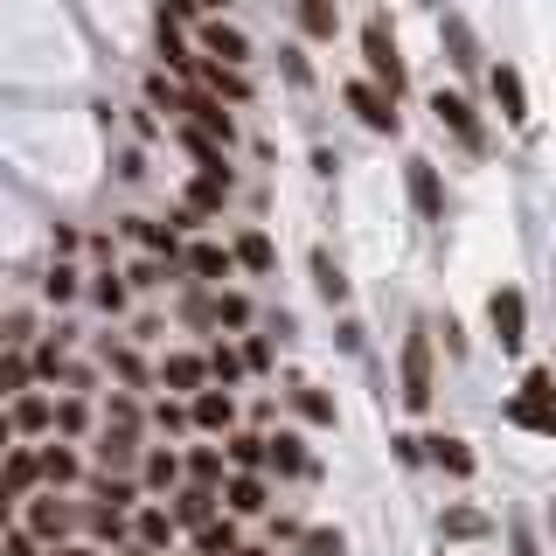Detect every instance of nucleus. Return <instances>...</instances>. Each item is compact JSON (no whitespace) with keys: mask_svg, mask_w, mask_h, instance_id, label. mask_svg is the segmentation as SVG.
Returning <instances> with one entry per match:
<instances>
[{"mask_svg":"<svg viewBox=\"0 0 556 556\" xmlns=\"http://www.w3.org/2000/svg\"><path fill=\"white\" fill-rule=\"evenodd\" d=\"M209 84H216V91H223V98H244V77H237V70H223V63H216V70H209Z\"/></svg>","mask_w":556,"mask_h":556,"instance_id":"obj_34","label":"nucleus"},{"mask_svg":"<svg viewBox=\"0 0 556 556\" xmlns=\"http://www.w3.org/2000/svg\"><path fill=\"white\" fill-rule=\"evenodd\" d=\"M237 258H244L251 272H272V244H265V237H244V244H237Z\"/></svg>","mask_w":556,"mask_h":556,"instance_id":"obj_27","label":"nucleus"},{"mask_svg":"<svg viewBox=\"0 0 556 556\" xmlns=\"http://www.w3.org/2000/svg\"><path fill=\"white\" fill-rule=\"evenodd\" d=\"M508 417L529 424V431H543V438H556V383H550V369H529V383H522V397L508 404Z\"/></svg>","mask_w":556,"mask_h":556,"instance_id":"obj_1","label":"nucleus"},{"mask_svg":"<svg viewBox=\"0 0 556 556\" xmlns=\"http://www.w3.org/2000/svg\"><path fill=\"white\" fill-rule=\"evenodd\" d=\"M202 556H237V529L230 522H209L202 529Z\"/></svg>","mask_w":556,"mask_h":556,"instance_id":"obj_23","label":"nucleus"},{"mask_svg":"<svg viewBox=\"0 0 556 556\" xmlns=\"http://www.w3.org/2000/svg\"><path fill=\"white\" fill-rule=\"evenodd\" d=\"M188 112H195V126H202V139H223V146H230V112H223L216 98H188Z\"/></svg>","mask_w":556,"mask_h":556,"instance_id":"obj_11","label":"nucleus"},{"mask_svg":"<svg viewBox=\"0 0 556 556\" xmlns=\"http://www.w3.org/2000/svg\"><path fill=\"white\" fill-rule=\"evenodd\" d=\"M209 369H216V376H223V383H237V369H244V362H237V355H230V348H216V362H209Z\"/></svg>","mask_w":556,"mask_h":556,"instance_id":"obj_39","label":"nucleus"},{"mask_svg":"<svg viewBox=\"0 0 556 556\" xmlns=\"http://www.w3.org/2000/svg\"><path fill=\"white\" fill-rule=\"evenodd\" d=\"M306 550H313V556H341L348 543H341V529H313V536H306Z\"/></svg>","mask_w":556,"mask_h":556,"instance_id":"obj_31","label":"nucleus"},{"mask_svg":"<svg viewBox=\"0 0 556 556\" xmlns=\"http://www.w3.org/2000/svg\"><path fill=\"white\" fill-rule=\"evenodd\" d=\"M550 529H556V501H550Z\"/></svg>","mask_w":556,"mask_h":556,"instance_id":"obj_44","label":"nucleus"},{"mask_svg":"<svg viewBox=\"0 0 556 556\" xmlns=\"http://www.w3.org/2000/svg\"><path fill=\"white\" fill-rule=\"evenodd\" d=\"M202 42H209V56H223V63H244V56H251V42H244L237 28H223V21H209Z\"/></svg>","mask_w":556,"mask_h":556,"instance_id":"obj_10","label":"nucleus"},{"mask_svg":"<svg viewBox=\"0 0 556 556\" xmlns=\"http://www.w3.org/2000/svg\"><path fill=\"white\" fill-rule=\"evenodd\" d=\"M230 459H237V466H258V459H265V438H237Z\"/></svg>","mask_w":556,"mask_h":556,"instance_id":"obj_36","label":"nucleus"},{"mask_svg":"<svg viewBox=\"0 0 556 556\" xmlns=\"http://www.w3.org/2000/svg\"><path fill=\"white\" fill-rule=\"evenodd\" d=\"M174 522H188V529H209V494L195 487V494H181L174 501Z\"/></svg>","mask_w":556,"mask_h":556,"instance_id":"obj_20","label":"nucleus"},{"mask_svg":"<svg viewBox=\"0 0 556 556\" xmlns=\"http://www.w3.org/2000/svg\"><path fill=\"white\" fill-rule=\"evenodd\" d=\"M21 376H28L21 362H0V397H14V390H21Z\"/></svg>","mask_w":556,"mask_h":556,"instance_id":"obj_40","label":"nucleus"},{"mask_svg":"<svg viewBox=\"0 0 556 556\" xmlns=\"http://www.w3.org/2000/svg\"><path fill=\"white\" fill-rule=\"evenodd\" d=\"M70 292H77V272L56 265V272H49V299H70Z\"/></svg>","mask_w":556,"mask_h":556,"instance_id":"obj_38","label":"nucleus"},{"mask_svg":"<svg viewBox=\"0 0 556 556\" xmlns=\"http://www.w3.org/2000/svg\"><path fill=\"white\" fill-rule=\"evenodd\" d=\"M445 42H452V63H459V70L480 63V42H473V28H466L459 14H445Z\"/></svg>","mask_w":556,"mask_h":556,"instance_id":"obj_12","label":"nucleus"},{"mask_svg":"<svg viewBox=\"0 0 556 556\" xmlns=\"http://www.w3.org/2000/svg\"><path fill=\"white\" fill-rule=\"evenodd\" d=\"M515 556H536V536H529L522 522H515Z\"/></svg>","mask_w":556,"mask_h":556,"instance_id":"obj_41","label":"nucleus"},{"mask_svg":"<svg viewBox=\"0 0 556 556\" xmlns=\"http://www.w3.org/2000/svg\"><path fill=\"white\" fill-rule=\"evenodd\" d=\"M334 21H341V14H334L327 0H306V7H299V28H306V35H334Z\"/></svg>","mask_w":556,"mask_h":556,"instance_id":"obj_18","label":"nucleus"},{"mask_svg":"<svg viewBox=\"0 0 556 556\" xmlns=\"http://www.w3.org/2000/svg\"><path fill=\"white\" fill-rule=\"evenodd\" d=\"M237 556H258V550H237Z\"/></svg>","mask_w":556,"mask_h":556,"instance_id":"obj_45","label":"nucleus"},{"mask_svg":"<svg viewBox=\"0 0 556 556\" xmlns=\"http://www.w3.org/2000/svg\"><path fill=\"white\" fill-rule=\"evenodd\" d=\"M7 452H14V424L0 417V466H7Z\"/></svg>","mask_w":556,"mask_h":556,"instance_id":"obj_42","label":"nucleus"},{"mask_svg":"<svg viewBox=\"0 0 556 556\" xmlns=\"http://www.w3.org/2000/svg\"><path fill=\"white\" fill-rule=\"evenodd\" d=\"M188 265H195L202 278H223V272H230V251H216V244H195V251H188Z\"/></svg>","mask_w":556,"mask_h":556,"instance_id":"obj_22","label":"nucleus"},{"mask_svg":"<svg viewBox=\"0 0 556 556\" xmlns=\"http://www.w3.org/2000/svg\"><path fill=\"white\" fill-rule=\"evenodd\" d=\"M487 313H494V334H501V348L515 355V348H522V327H529V306H522V292H515V285H501V292L487 299Z\"/></svg>","mask_w":556,"mask_h":556,"instance_id":"obj_4","label":"nucleus"},{"mask_svg":"<svg viewBox=\"0 0 556 556\" xmlns=\"http://www.w3.org/2000/svg\"><path fill=\"white\" fill-rule=\"evenodd\" d=\"M411 202H417V216H445V195H438L431 160H411Z\"/></svg>","mask_w":556,"mask_h":556,"instance_id":"obj_7","label":"nucleus"},{"mask_svg":"<svg viewBox=\"0 0 556 556\" xmlns=\"http://www.w3.org/2000/svg\"><path fill=\"white\" fill-rule=\"evenodd\" d=\"M362 56H369V70L383 77V91L397 98V91H404V63H397V42H390V28H383V21H369V28H362Z\"/></svg>","mask_w":556,"mask_h":556,"instance_id":"obj_2","label":"nucleus"},{"mask_svg":"<svg viewBox=\"0 0 556 556\" xmlns=\"http://www.w3.org/2000/svg\"><path fill=\"white\" fill-rule=\"evenodd\" d=\"M63 522H70V515H63L56 501H35V536H63Z\"/></svg>","mask_w":556,"mask_h":556,"instance_id":"obj_29","label":"nucleus"},{"mask_svg":"<svg viewBox=\"0 0 556 556\" xmlns=\"http://www.w3.org/2000/svg\"><path fill=\"white\" fill-rule=\"evenodd\" d=\"M265 459H272L278 473H306V452H299V438H292V431L265 438Z\"/></svg>","mask_w":556,"mask_h":556,"instance_id":"obj_13","label":"nucleus"},{"mask_svg":"<svg viewBox=\"0 0 556 556\" xmlns=\"http://www.w3.org/2000/svg\"><path fill=\"white\" fill-rule=\"evenodd\" d=\"M348 105L362 112L369 133H397V98H390V91H376V84H348Z\"/></svg>","mask_w":556,"mask_h":556,"instance_id":"obj_5","label":"nucleus"},{"mask_svg":"<svg viewBox=\"0 0 556 556\" xmlns=\"http://www.w3.org/2000/svg\"><path fill=\"white\" fill-rule=\"evenodd\" d=\"M230 508H237V515H258V508H265V487H258L251 473H244V480H230Z\"/></svg>","mask_w":556,"mask_h":556,"instance_id":"obj_19","label":"nucleus"},{"mask_svg":"<svg viewBox=\"0 0 556 556\" xmlns=\"http://www.w3.org/2000/svg\"><path fill=\"white\" fill-rule=\"evenodd\" d=\"M7 508H14V494H7V487H0V529H7Z\"/></svg>","mask_w":556,"mask_h":556,"instance_id":"obj_43","label":"nucleus"},{"mask_svg":"<svg viewBox=\"0 0 556 556\" xmlns=\"http://www.w3.org/2000/svg\"><path fill=\"white\" fill-rule=\"evenodd\" d=\"M292 404H299V417H313V424H334V404L320 390H292Z\"/></svg>","mask_w":556,"mask_h":556,"instance_id":"obj_26","label":"nucleus"},{"mask_svg":"<svg viewBox=\"0 0 556 556\" xmlns=\"http://www.w3.org/2000/svg\"><path fill=\"white\" fill-rule=\"evenodd\" d=\"M188 473H195L202 487H209V480H223V452H195V459H188Z\"/></svg>","mask_w":556,"mask_h":556,"instance_id":"obj_30","label":"nucleus"},{"mask_svg":"<svg viewBox=\"0 0 556 556\" xmlns=\"http://www.w3.org/2000/svg\"><path fill=\"white\" fill-rule=\"evenodd\" d=\"M139 543H146V550H167V543H174V515L146 508V515H139Z\"/></svg>","mask_w":556,"mask_h":556,"instance_id":"obj_16","label":"nucleus"},{"mask_svg":"<svg viewBox=\"0 0 556 556\" xmlns=\"http://www.w3.org/2000/svg\"><path fill=\"white\" fill-rule=\"evenodd\" d=\"M313 278H320V292H327V299H348V278H341V265H334L327 251H313Z\"/></svg>","mask_w":556,"mask_h":556,"instance_id":"obj_17","label":"nucleus"},{"mask_svg":"<svg viewBox=\"0 0 556 556\" xmlns=\"http://www.w3.org/2000/svg\"><path fill=\"white\" fill-rule=\"evenodd\" d=\"M42 480H56V487H63V480H77V459H70L63 445H49V452H42Z\"/></svg>","mask_w":556,"mask_h":556,"instance_id":"obj_25","label":"nucleus"},{"mask_svg":"<svg viewBox=\"0 0 556 556\" xmlns=\"http://www.w3.org/2000/svg\"><path fill=\"white\" fill-rule=\"evenodd\" d=\"M404 404H411V411H431V341H424V334L404 341Z\"/></svg>","mask_w":556,"mask_h":556,"instance_id":"obj_3","label":"nucleus"},{"mask_svg":"<svg viewBox=\"0 0 556 556\" xmlns=\"http://www.w3.org/2000/svg\"><path fill=\"white\" fill-rule=\"evenodd\" d=\"M195 209H223V181L202 174V181H195Z\"/></svg>","mask_w":556,"mask_h":556,"instance_id":"obj_35","label":"nucleus"},{"mask_svg":"<svg viewBox=\"0 0 556 556\" xmlns=\"http://www.w3.org/2000/svg\"><path fill=\"white\" fill-rule=\"evenodd\" d=\"M230 417H237L230 390H202V397H195V424H202V431H223Z\"/></svg>","mask_w":556,"mask_h":556,"instance_id":"obj_9","label":"nucleus"},{"mask_svg":"<svg viewBox=\"0 0 556 556\" xmlns=\"http://www.w3.org/2000/svg\"><path fill=\"white\" fill-rule=\"evenodd\" d=\"M167 383H174V390H195V383H202V362H195V355H167Z\"/></svg>","mask_w":556,"mask_h":556,"instance_id":"obj_24","label":"nucleus"},{"mask_svg":"<svg viewBox=\"0 0 556 556\" xmlns=\"http://www.w3.org/2000/svg\"><path fill=\"white\" fill-rule=\"evenodd\" d=\"M431 112H438V126H452V133L466 139V146H480V126H473V112H466V98H431Z\"/></svg>","mask_w":556,"mask_h":556,"instance_id":"obj_8","label":"nucleus"},{"mask_svg":"<svg viewBox=\"0 0 556 556\" xmlns=\"http://www.w3.org/2000/svg\"><path fill=\"white\" fill-rule=\"evenodd\" d=\"M35 473H42V459H28V452H7V473H0V487H7V494H28V487H35Z\"/></svg>","mask_w":556,"mask_h":556,"instance_id":"obj_14","label":"nucleus"},{"mask_svg":"<svg viewBox=\"0 0 556 556\" xmlns=\"http://www.w3.org/2000/svg\"><path fill=\"white\" fill-rule=\"evenodd\" d=\"M63 556H84V550H63Z\"/></svg>","mask_w":556,"mask_h":556,"instance_id":"obj_46","label":"nucleus"},{"mask_svg":"<svg viewBox=\"0 0 556 556\" xmlns=\"http://www.w3.org/2000/svg\"><path fill=\"white\" fill-rule=\"evenodd\" d=\"M431 459H438V466H445V473H459V480H466V473H473V452H466V445H459V438H431Z\"/></svg>","mask_w":556,"mask_h":556,"instance_id":"obj_15","label":"nucleus"},{"mask_svg":"<svg viewBox=\"0 0 556 556\" xmlns=\"http://www.w3.org/2000/svg\"><path fill=\"white\" fill-rule=\"evenodd\" d=\"M494 105H501V119H508V126H522V119H529V91H522V77H515L508 63L494 70Z\"/></svg>","mask_w":556,"mask_h":556,"instance_id":"obj_6","label":"nucleus"},{"mask_svg":"<svg viewBox=\"0 0 556 556\" xmlns=\"http://www.w3.org/2000/svg\"><path fill=\"white\" fill-rule=\"evenodd\" d=\"M98 459H105V473H112V466H133V445H126V438H105Z\"/></svg>","mask_w":556,"mask_h":556,"instance_id":"obj_33","label":"nucleus"},{"mask_svg":"<svg viewBox=\"0 0 556 556\" xmlns=\"http://www.w3.org/2000/svg\"><path fill=\"white\" fill-rule=\"evenodd\" d=\"M174 473H181L174 452H153V459H146V480H153V487H174Z\"/></svg>","mask_w":556,"mask_h":556,"instance_id":"obj_28","label":"nucleus"},{"mask_svg":"<svg viewBox=\"0 0 556 556\" xmlns=\"http://www.w3.org/2000/svg\"><path fill=\"white\" fill-rule=\"evenodd\" d=\"M98 306H112V313H119V306H126V285H119V278H98Z\"/></svg>","mask_w":556,"mask_h":556,"instance_id":"obj_37","label":"nucleus"},{"mask_svg":"<svg viewBox=\"0 0 556 556\" xmlns=\"http://www.w3.org/2000/svg\"><path fill=\"white\" fill-rule=\"evenodd\" d=\"M14 424H21V431H42V424H49V404H42V397H28V404L14 411Z\"/></svg>","mask_w":556,"mask_h":556,"instance_id":"obj_32","label":"nucleus"},{"mask_svg":"<svg viewBox=\"0 0 556 556\" xmlns=\"http://www.w3.org/2000/svg\"><path fill=\"white\" fill-rule=\"evenodd\" d=\"M445 536H459V543H466V536H487V515H480V508H452V515H445Z\"/></svg>","mask_w":556,"mask_h":556,"instance_id":"obj_21","label":"nucleus"}]
</instances>
